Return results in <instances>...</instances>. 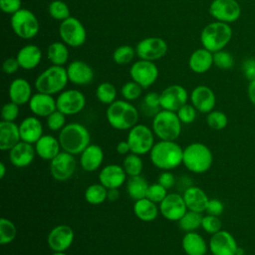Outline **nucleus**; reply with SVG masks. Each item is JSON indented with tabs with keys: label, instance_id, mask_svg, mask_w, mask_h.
Segmentation results:
<instances>
[{
	"label": "nucleus",
	"instance_id": "1",
	"mask_svg": "<svg viewBox=\"0 0 255 255\" xmlns=\"http://www.w3.org/2000/svg\"><path fill=\"white\" fill-rule=\"evenodd\" d=\"M151 163L161 170H172L182 164L183 148L175 140L155 142L149 151Z\"/></svg>",
	"mask_w": 255,
	"mask_h": 255
},
{
	"label": "nucleus",
	"instance_id": "2",
	"mask_svg": "<svg viewBox=\"0 0 255 255\" xmlns=\"http://www.w3.org/2000/svg\"><path fill=\"white\" fill-rule=\"evenodd\" d=\"M106 118L113 128L118 130H128L137 124L139 112L128 101L116 100L108 106Z\"/></svg>",
	"mask_w": 255,
	"mask_h": 255
},
{
	"label": "nucleus",
	"instance_id": "3",
	"mask_svg": "<svg viewBox=\"0 0 255 255\" xmlns=\"http://www.w3.org/2000/svg\"><path fill=\"white\" fill-rule=\"evenodd\" d=\"M62 150L73 155L80 154L89 144H91V134L89 129L80 123H69L58 135Z\"/></svg>",
	"mask_w": 255,
	"mask_h": 255
},
{
	"label": "nucleus",
	"instance_id": "4",
	"mask_svg": "<svg viewBox=\"0 0 255 255\" xmlns=\"http://www.w3.org/2000/svg\"><path fill=\"white\" fill-rule=\"evenodd\" d=\"M212 163L213 154L206 144L192 142L183 148L182 164L192 173H205L210 169Z\"/></svg>",
	"mask_w": 255,
	"mask_h": 255
},
{
	"label": "nucleus",
	"instance_id": "5",
	"mask_svg": "<svg viewBox=\"0 0 255 255\" xmlns=\"http://www.w3.org/2000/svg\"><path fill=\"white\" fill-rule=\"evenodd\" d=\"M233 35L229 24L214 21L207 24L200 33V42L203 48L214 53L223 50L231 41Z\"/></svg>",
	"mask_w": 255,
	"mask_h": 255
},
{
	"label": "nucleus",
	"instance_id": "6",
	"mask_svg": "<svg viewBox=\"0 0 255 255\" xmlns=\"http://www.w3.org/2000/svg\"><path fill=\"white\" fill-rule=\"evenodd\" d=\"M68 82L67 69L64 66L52 65L36 78L34 85L37 92L54 96L63 92Z\"/></svg>",
	"mask_w": 255,
	"mask_h": 255
},
{
	"label": "nucleus",
	"instance_id": "7",
	"mask_svg": "<svg viewBox=\"0 0 255 255\" xmlns=\"http://www.w3.org/2000/svg\"><path fill=\"white\" fill-rule=\"evenodd\" d=\"M182 124L175 112L160 110L153 118L151 129L160 140H176L181 133Z\"/></svg>",
	"mask_w": 255,
	"mask_h": 255
},
{
	"label": "nucleus",
	"instance_id": "8",
	"mask_svg": "<svg viewBox=\"0 0 255 255\" xmlns=\"http://www.w3.org/2000/svg\"><path fill=\"white\" fill-rule=\"evenodd\" d=\"M11 27L13 32L22 39H32L40 30V23L36 15L25 8L20 9L11 16Z\"/></svg>",
	"mask_w": 255,
	"mask_h": 255
},
{
	"label": "nucleus",
	"instance_id": "9",
	"mask_svg": "<svg viewBox=\"0 0 255 255\" xmlns=\"http://www.w3.org/2000/svg\"><path fill=\"white\" fill-rule=\"evenodd\" d=\"M127 140L129 144L130 152L138 155L149 153L155 143L153 130L142 124H136L128 129Z\"/></svg>",
	"mask_w": 255,
	"mask_h": 255
},
{
	"label": "nucleus",
	"instance_id": "10",
	"mask_svg": "<svg viewBox=\"0 0 255 255\" xmlns=\"http://www.w3.org/2000/svg\"><path fill=\"white\" fill-rule=\"evenodd\" d=\"M59 35L62 42L72 48L81 47L87 39V32L84 25L79 19L73 16L61 22Z\"/></svg>",
	"mask_w": 255,
	"mask_h": 255
},
{
	"label": "nucleus",
	"instance_id": "11",
	"mask_svg": "<svg viewBox=\"0 0 255 255\" xmlns=\"http://www.w3.org/2000/svg\"><path fill=\"white\" fill-rule=\"evenodd\" d=\"M208 11L215 21L227 24L236 22L241 16V6L237 0H212Z\"/></svg>",
	"mask_w": 255,
	"mask_h": 255
},
{
	"label": "nucleus",
	"instance_id": "12",
	"mask_svg": "<svg viewBox=\"0 0 255 255\" xmlns=\"http://www.w3.org/2000/svg\"><path fill=\"white\" fill-rule=\"evenodd\" d=\"M167 43L159 37H147L140 40L136 47L135 53L140 60L154 62L161 59L167 53Z\"/></svg>",
	"mask_w": 255,
	"mask_h": 255
},
{
	"label": "nucleus",
	"instance_id": "13",
	"mask_svg": "<svg viewBox=\"0 0 255 255\" xmlns=\"http://www.w3.org/2000/svg\"><path fill=\"white\" fill-rule=\"evenodd\" d=\"M56 103L57 110L66 116H73L85 109L86 97L81 91L76 89L64 90L58 95Z\"/></svg>",
	"mask_w": 255,
	"mask_h": 255
},
{
	"label": "nucleus",
	"instance_id": "14",
	"mask_svg": "<svg viewBox=\"0 0 255 255\" xmlns=\"http://www.w3.org/2000/svg\"><path fill=\"white\" fill-rule=\"evenodd\" d=\"M159 75L157 66L146 60H138L134 62L129 69V76L132 81L137 83L143 89L149 88L155 83Z\"/></svg>",
	"mask_w": 255,
	"mask_h": 255
},
{
	"label": "nucleus",
	"instance_id": "15",
	"mask_svg": "<svg viewBox=\"0 0 255 255\" xmlns=\"http://www.w3.org/2000/svg\"><path fill=\"white\" fill-rule=\"evenodd\" d=\"M77 161L75 155L62 150L50 161V173L57 181H67L75 173Z\"/></svg>",
	"mask_w": 255,
	"mask_h": 255
},
{
	"label": "nucleus",
	"instance_id": "16",
	"mask_svg": "<svg viewBox=\"0 0 255 255\" xmlns=\"http://www.w3.org/2000/svg\"><path fill=\"white\" fill-rule=\"evenodd\" d=\"M208 248L212 255H237L239 247L234 236L230 232L221 229L211 235Z\"/></svg>",
	"mask_w": 255,
	"mask_h": 255
},
{
	"label": "nucleus",
	"instance_id": "17",
	"mask_svg": "<svg viewBox=\"0 0 255 255\" xmlns=\"http://www.w3.org/2000/svg\"><path fill=\"white\" fill-rule=\"evenodd\" d=\"M161 110L177 112L183 105L187 104L188 93L180 85H171L166 87L160 94Z\"/></svg>",
	"mask_w": 255,
	"mask_h": 255
},
{
	"label": "nucleus",
	"instance_id": "18",
	"mask_svg": "<svg viewBox=\"0 0 255 255\" xmlns=\"http://www.w3.org/2000/svg\"><path fill=\"white\" fill-rule=\"evenodd\" d=\"M74 230L66 224H60L51 229L47 237L49 248L53 252H65L74 242Z\"/></svg>",
	"mask_w": 255,
	"mask_h": 255
},
{
	"label": "nucleus",
	"instance_id": "19",
	"mask_svg": "<svg viewBox=\"0 0 255 255\" xmlns=\"http://www.w3.org/2000/svg\"><path fill=\"white\" fill-rule=\"evenodd\" d=\"M159 213L168 221H178L188 210L183 196L178 193H167L159 203Z\"/></svg>",
	"mask_w": 255,
	"mask_h": 255
},
{
	"label": "nucleus",
	"instance_id": "20",
	"mask_svg": "<svg viewBox=\"0 0 255 255\" xmlns=\"http://www.w3.org/2000/svg\"><path fill=\"white\" fill-rule=\"evenodd\" d=\"M190 102L197 112L201 114H208L215 108L216 97L211 88L199 85L191 91Z\"/></svg>",
	"mask_w": 255,
	"mask_h": 255
},
{
	"label": "nucleus",
	"instance_id": "21",
	"mask_svg": "<svg viewBox=\"0 0 255 255\" xmlns=\"http://www.w3.org/2000/svg\"><path fill=\"white\" fill-rule=\"evenodd\" d=\"M128 175L123 165L112 163L104 166L99 173V182L106 188H120L127 182Z\"/></svg>",
	"mask_w": 255,
	"mask_h": 255
},
{
	"label": "nucleus",
	"instance_id": "22",
	"mask_svg": "<svg viewBox=\"0 0 255 255\" xmlns=\"http://www.w3.org/2000/svg\"><path fill=\"white\" fill-rule=\"evenodd\" d=\"M35 146L32 143L21 140L9 150V160L13 166L23 168L29 166L36 156Z\"/></svg>",
	"mask_w": 255,
	"mask_h": 255
},
{
	"label": "nucleus",
	"instance_id": "23",
	"mask_svg": "<svg viewBox=\"0 0 255 255\" xmlns=\"http://www.w3.org/2000/svg\"><path fill=\"white\" fill-rule=\"evenodd\" d=\"M66 69L69 82L74 85L85 86L92 83L94 80L93 68L82 60L72 61Z\"/></svg>",
	"mask_w": 255,
	"mask_h": 255
},
{
	"label": "nucleus",
	"instance_id": "24",
	"mask_svg": "<svg viewBox=\"0 0 255 255\" xmlns=\"http://www.w3.org/2000/svg\"><path fill=\"white\" fill-rule=\"evenodd\" d=\"M28 106L32 114L38 118H47L57 110L56 99L52 95L40 92L33 94Z\"/></svg>",
	"mask_w": 255,
	"mask_h": 255
},
{
	"label": "nucleus",
	"instance_id": "25",
	"mask_svg": "<svg viewBox=\"0 0 255 255\" xmlns=\"http://www.w3.org/2000/svg\"><path fill=\"white\" fill-rule=\"evenodd\" d=\"M105 153L99 144L91 143L80 153L81 167L88 172L96 171L104 161Z\"/></svg>",
	"mask_w": 255,
	"mask_h": 255
},
{
	"label": "nucleus",
	"instance_id": "26",
	"mask_svg": "<svg viewBox=\"0 0 255 255\" xmlns=\"http://www.w3.org/2000/svg\"><path fill=\"white\" fill-rule=\"evenodd\" d=\"M182 196L187 209L199 213H202L206 210L207 203L210 199L202 188L194 185L185 188Z\"/></svg>",
	"mask_w": 255,
	"mask_h": 255
},
{
	"label": "nucleus",
	"instance_id": "27",
	"mask_svg": "<svg viewBox=\"0 0 255 255\" xmlns=\"http://www.w3.org/2000/svg\"><path fill=\"white\" fill-rule=\"evenodd\" d=\"M36 154L44 159L51 161L61 152V144L59 138L52 134H43L34 144Z\"/></svg>",
	"mask_w": 255,
	"mask_h": 255
},
{
	"label": "nucleus",
	"instance_id": "28",
	"mask_svg": "<svg viewBox=\"0 0 255 255\" xmlns=\"http://www.w3.org/2000/svg\"><path fill=\"white\" fill-rule=\"evenodd\" d=\"M21 140L35 144L43 135V125L38 117L30 116L19 124Z\"/></svg>",
	"mask_w": 255,
	"mask_h": 255
},
{
	"label": "nucleus",
	"instance_id": "29",
	"mask_svg": "<svg viewBox=\"0 0 255 255\" xmlns=\"http://www.w3.org/2000/svg\"><path fill=\"white\" fill-rule=\"evenodd\" d=\"M21 141L19 125L15 122H0V149L9 151L13 146Z\"/></svg>",
	"mask_w": 255,
	"mask_h": 255
},
{
	"label": "nucleus",
	"instance_id": "30",
	"mask_svg": "<svg viewBox=\"0 0 255 255\" xmlns=\"http://www.w3.org/2000/svg\"><path fill=\"white\" fill-rule=\"evenodd\" d=\"M8 95L11 102L23 106L28 104L33 96L32 87L26 79L17 78L11 82L8 89Z\"/></svg>",
	"mask_w": 255,
	"mask_h": 255
},
{
	"label": "nucleus",
	"instance_id": "31",
	"mask_svg": "<svg viewBox=\"0 0 255 255\" xmlns=\"http://www.w3.org/2000/svg\"><path fill=\"white\" fill-rule=\"evenodd\" d=\"M213 65V53L205 48L193 51L188 59V67L195 74H204Z\"/></svg>",
	"mask_w": 255,
	"mask_h": 255
},
{
	"label": "nucleus",
	"instance_id": "32",
	"mask_svg": "<svg viewBox=\"0 0 255 255\" xmlns=\"http://www.w3.org/2000/svg\"><path fill=\"white\" fill-rule=\"evenodd\" d=\"M16 59L20 68L24 70H32L40 64L42 60V51L37 45H25L18 51Z\"/></svg>",
	"mask_w": 255,
	"mask_h": 255
},
{
	"label": "nucleus",
	"instance_id": "33",
	"mask_svg": "<svg viewBox=\"0 0 255 255\" xmlns=\"http://www.w3.org/2000/svg\"><path fill=\"white\" fill-rule=\"evenodd\" d=\"M181 246L187 255H206L209 250L208 243L196 231L186 232L182 237Z\"/></svg>",
	"mask_w": 255,
	"mask_h": 255
},
{
	"label": "nucleus",
	"instance_id": "34",
	"mask_svg": "<svg viewBox=\"0 0 255 255\" xmlns=\"http://www.w3.org/2000/svg\"><path fill=\"white\" fill-rule=\"evenodd\" d=\"M133 213L140 221L151 222L158 216L159 207L157 203L144 197L134 201Z\"/></svg>",
	"mask_w": 255,
	"mask_h": 255
},
{
	"label": "nucleus",
	"instance_id": "35",
	"mask_svg": "<svg viewBox=\"0 0 255 255\" xmlns=\"http://www.w3.org/2000/svg\"><path fill=\"white\" fill-rule=\"evenodd\" d=\"M148 185L149 184L146 179L140 174L135 176H129L126 182V189L128 196L135 201L146 196Z\"/></svg>",
	"mask_w": 255,
	"mask_h": 255
},
{
	"label": "nucleus",
	"instance_id": "36",
	"mask_svg": "<svg viewBox=\"0 0 255 255\" xmlns=\"http://www.w3.org/2000/svg\"><path fill=\"white\" fill-rule=\"evenodd\" d=\"M47 58L52 65L64 66L69 59V49L64 42H53L47 50Z\"/></svg>",
	"mask_w": 255,
	"mask_h": 255
},
{
	"label": "nucleus",
	"instance_id": "37",
	"mask_svg": "<svg viewBox=\"0 0 255 255\" xmlns=\"http://www.w3.org/2000/svg\"><path fill=\"white\" fill-rule=\"evenodd\" d=\"M84 197L89 204L100 205L108 199V188L100 182L93 183L86 188Z\"/></svg>",
	"mask_w": 255,
	"mask_h": 255
},
{
	"label": "nucleus",
	"instance_id": "38",
	"mask_svg": "<svg viewBox=\"0 0 255 255\" xmlns=\"http://www.w3.org/2000/svg\"><path fill=\"white\" fill-rule=\"evenodd\" d=\"M160 107V95L156 92L146 93L140 102V111L146 117H154L159 111Z\"/></svg>",
	"mask_w": 255,
	"mask_h": 255
},
{
	"label": "nucleus",
	"instance_id": "39",
	"mask_svg": "<svg viewBox=\"0 0 255 255\" xmlns=\"http://www.w3.org/2000/svg\"><path fill=\"white\" fill-rule=\"evenodd\" d=\"M203 216L199 212L187 210L185 214L177 221L178 227L181 231L186 232H192L196 231L198 228L201 227Z\"/></svg>",
	"mask_w": 255,
	"mask_h": 255
},
{
	"label": "nucleus",
	"instance_id": "40",
	"mask_svg": "<svg viewBox=\"0 0 255 255\" xmlns=\"http://www.w3.org/2000/svg\"><path fill=\"white\" fill-rule=\"evenodd\" d=\"M123 167L128 177L140 175L143 169V161L141 155L132 152L125 155L123 160Z\"/></svg>",
	"mask_w": 255,
	"mask_h": 255
},
{
	"label": "nucleus",
	"instance_id": "41",
	"mask_svg": "<svg viewBox=\"0 0 255 255\" xmlns=\"http://www.w3.org/2000/svg\"><path fill=\"white\" fill-rule=\"evenodd\" d=\"M96 97L100 103L109 106L117 99V89L109 82L101 83L96 89Z\"/></svg>",
	"mask_w": 255,
	"mask_h": 255
},
{
	"label": "nucleus",
	"instance_id": "42",
	"mask_svg": "<svg viewBox=\"0 0 255 255\" xmlns=\"http://www.w3.org/2000/svg\"><path fill=\"white\" fill-rule=\"evenodd\" d=\"M17 236V227L15 223L5 217L0 219V243L1 245L10 244Z\"/></svg>",
	"mask_w": 255,
	"mask_h": 255
},
{
	"label": "nucleus",
	"instance_id": "43",
	"mask_svg": "<svg viewBox=\"0 0 255 255\" xmlns=\"http://www.w3.org/2000/svg\"><path fill=\"white\" fill-rule=\"evenodd\" d=\"M49 15L58 21H64L71 17L69 6L62 0H53L48 6Z\"/></svg>",
	"mask_w": 255,
	"mask_h": 255
},
{
	"label": "nucleus",
	"instance_id": "44",
	"mask_svg": "<svg viewBox=\"0 0 255 255\" xmlns=\"http://www.w3.org/2000/svg\"><path fill=\"white\" fill-rule=\"evenodd\" d=\"M136 55L135 49L129 45H122L113 53V60L118 65L129 64Z\"/></svg>",
	"mask_w": 255,
	"mask_h": 255
},
{
	"label": "nucleus",
	"instance_id": "45",
	"mask_svg": "<svg viewBox=\"0 0 255 255\" xmlns=\"http://www.w3.org/2000/svg\"><path fill=\"white\" fill-rule=\"evenodd\" d=\"M206 115V124L210 128L214 130H221L227 127L228 118L223 112L213 110Z\"/></svg>",
	"mask_w": 255,
	"mask_h": 255
},
{
	"label": "nucleus",
	"instance_id": "46",
	"mask_svg": "<svg viewBox=\"0 0 255 255\" xmlns=\"http://www.w3.org/2000/svg\"><path fill=\"white\" fill-rule=\"evenodd\" d=\"M142 90L143 88L141 86H139L137 83H135L134 81H129L127 82L121 89V94L124 98V100L128 101V102H132L137 100L141 94H142Z\"/></svg>",
	"mask_w": 255,
	"mask_h": 255
},
{
	"label": "nucleus",
	"instance_id": "47",
	"mask_svg": "<svg viewBox=\"0 0 255 255\" xmlns=\"http://www.w3.org/2000/svg\"><path fill=\"white\" fill-rule=\"evenodd\" d=\"M213 65L221 70H229L234 66V58L231 53L223 49L213 53Z\"/></svg>",
	"mask_w": 255,
	"mask_h": 255
},
{
	"label": "nucleus",
	"instance_id": "48",
	"mask_svg": "<svg viewBox=\"0 0 255 255\" xmlns=\"http://www.w3.org/2000/svg\"><path fill=\"white\" fill-rule=\"evenodd\" d=\"M47 128L52 131H60L66 124V115L59 110H56L46 118Z\"/></svg>",
	"mask_w": 255,
	"mask_h": 255
},
{
	"label": "nucleus",
	"instance_id": "49",
	"mask_svg": "<svg viewBox=\"0 0 255 255\" xmlns=\"http://www.w3.org/2000/svg\"><path fill=\"white\" fill-rule=\"evenodd\" d=\"M222 222L219 219V216H214L210 214H206L202 218L201 228L208 234L212 235L221 230Z\"/></svg>",
	"mask_w": 255,
	"mask_h": 255
},
{
	"label": "nucleus",
	"instance_id": "50",
	"mask_svg": "<svg viewBox=\"0 0 255 255\" xmlns=\"http://www.w3.org/2000/svg\"><path fill=\"white\" fill-rule=\"evenodd\" d=\"M166 195H167V189L163 187L161 184H159L158 182H155L148 185L145 197L159 204L165 198Z\"/></svg>",
	"mask_w": 255,
	"mask_h": 255
},
{
	"label": "nucleus",
	"instance_id": "51",
	"mask_svg": "<svg viewBox=\"0 0 255 255\" xmlns=\"http://www.w3.org/2000/svg\"><path fill=\"white\" fill-rule=\"evenodd\" d=\"M176 114L182 125H190L196 119L197 110L191 104H185L176 112Z\"/></svg>",
	"mask_w": 255,
	"mask_h": 255
},
{
	"label": "nucleus",
	"instance_id": "52",
	"mask_svg": "<svg viewBox=\"0 0 255 255\" xmlns=\"http://www.w3.org/2000/svg\"><path fill=\"white\" fill-rule=\"evenodd\" d=\"M19 105L9 102L3 105L1 109V121H6V122H15V120L18 118L20 110H19Z\"/></svg>",
	"mask_w": 255,
	"mask_h": 255
},
{
	"label": "nucleus",
	"instance_id": "53",
	"mask_svg": "<svg viewBox=\"0 0 255 255\" xmlns=\"http://www.w3.org/2000/svg\"><path fill=\"white\" fill-rule=\"evenodd\" d=\"M224 211V204L221 200L217 198H211L209 199L205 212L210 215L214 216H220Z\"/></svg>",
	"mask_w": 255,
	"mask_h": 255
},
{
	"label": "nucleus",
	"instance_id": "54",
	"mask_svg": "<svg viewBox=\"0 0 255 255\" xmlns=\"http://www.w3.org/2000/svg\"><path fill=\"white\" fill-rule=\"evenodd\" d=\"M22 6L21 0H0V8L4 13L13 15L19 11Z\"/></svg>",
	"mask_w": 255,
	"mask_h": 255
},
{
	"label": "nucleus",
	"instance_id": "55",
	"mask_svg": "<svg viewBox=\"0 0 255 255\" xmlns=\"http://www.w3.org/2000/svg\"><path fill=\"white\" fill-rule=\"evenodd\" d=\"M242 73L244 77L250 82L255 79V58H248L242 62Z\"/></svg>",
	"mask_w": 255,
	"mask_h": 255
},
{
	"label": "nucleus",
	"instance_id": "56",
	"mask_svg": "<svg viewBox=\"0 0 255 255\" xmlns=\"http://www.w3.org/2000/svg\"><path fill=\"white\" fill-rule=\"evenodd\" d=\"M157 182L165 187L167 190L172 188L175 184V176L170 170H163L157 178Z\"/></svg>",
	"mask_w": 255,
	"mask_h": 255
},
{
	"label": "nucleus",
	"instance_id": "57",
	"mask_svg": "<svg viewBox=\"0 0 255 255\" xmlns=\"http://www.w3.org/2000/svg\"><path fill=\"white\" fill-rule=\"evenodd\" d=\"M19 68H20V66H19V63H18L16 57L15 58L14 57L7 58L2 64V69H3L4 73L8 74V75H12V74L16 73Z\"/></svg>",
	"mask_w": 255,
	"mask_h": 255
},
{
	"label": "nucleus",
	"instance_id": "58",
	"mask_svg": "<svg viewBox=\"0 0 255 255\" xmlns=\"http://www.w3.org/2000/svg\"><path fill=\"white\" fill-rule=\"evenodd\" d=\"M116 150L121 155H127V154L130 153V147H129L128 140L126 139V140L119 141L116 145Z\"/></svg>",
	"mask_w": 255,
	"mask_h": 255
},
{
	"label": "nucleus",
	"instance_id": "59",
	"mask_svg": "<svg viewBox=\"0 0 255 255\" xmlns=\"http://www.w3.org/2000/svg\"><path fill=\"white\" fill-rule=\"evenodd\" d=\"M247 95L250 103L255 106V79L249 82L247 87Z\"/></svg>",
	"mask_w": 255,
	"mask_h": 255
},
{
	"label": "nucleus",
	"instance_id": "60",
	"mask_svg": "<svg viewBox=\"0 0 255 255\" xmlns=\"http://www.w3.org/2000/svg\"><path fill=\"white\" fill-rule=\"evenodd\" d=\"M119 198H120V191H119V188L108 189V200L114 202V201H117Z\"/></svg>",
	"mask_w": 255,
	"mask_h": 255
},
{
	"label": "nucleus",
	"instance_id": "61",
	"mask_svg": "<svg viewBox=\"0 0 255 255\" xmlns=\"http://www.w3.org/2000/svg\"><path fill=\"white\" fill-rule=\"evenodd\" d=\"M5 174H6V165L3 161L0 162V178L3 179L5 177Z\"/></svg>",
	"mask_w": 255,
	"mask_h": 255
},
{
	"label": "nucleus",
	"instance_id": "62",
	"mask_svg": "<svg viewBox=\"0 0 255 255\" xmlns=\"http://www.w3.org/2000/svg\"><path fill=\"white\" fill-rule=\"evenodd\" d=\"M51 255H68V254H66L65 252H60V251H57V252H53Z\"/></svg>",
	"mask_w": 255,
	"mask_h": 255
},
{
	"label": "nucleus",
	"instance_id": "63",
	"mask_svg": "<svg viewBox=\"0 0 255 255\" xmlns=\"http://www.w3.org/2000/svg\"><path fill=\"white\" fill-rule=\"evenodd\" d=\"M206 255H212V254H206Z\"/></svg>",
	"mask_w": 255,
	"mask_h": 255
},
{
	"label": "nucleus",
	"instance_id": "64",
	"mask_svg": "<svg viewBox=\"0 0 255 255\" xmlns=\"http://www.w3.org/2000/svg\"><path fill=\"white\" fill-rule=\"evenodd\" d=\"M183 255H187V254H183Z\"/></svg>",
	"mask_w": 255,
	"mask_h": 255
}]
</instances>
